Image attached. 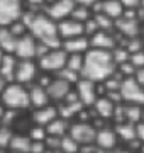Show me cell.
<instances>
[{
  "instance_id": "24",
  "label": "cell",
  "mask_w": 144,
  "mask_h": 153,
  "mask_svg": "<svg viewBox=\"0 0 144 153\" xmlns=\"http://www.w3.org/2000/svg\"><path fill=\"white\" fill-rule=\"evenodd\" d=\"M114 131H115L117 138L122 140V141H134L136 140V124L132 123H127V121H124V123H119V124H114Z\"/></svg>"
},
{
  "instance_id": "29",
  "label": "cell",
  "mask_w": 144,
  "mask_h": 153,
  "mask_svg": "<svg viewBox=\"0 0 144 153\" xmlns=\"http://www.w3.org/2000/svg\"><path fill=\"white\" fill-rule=\"evenodd\" d=\"M83 61H85V55H80V53L68 55L66 56V65H65V66L82 75V70H83Z\"/></svg>"
},
{
  "instance_id": "3",
  "label": "cell",
  "mask_w": 144,
  "mask_h": 153,
  "mask_svg": "<svg viewBox=\"0 0 144 153\" xmlns=\"http://www.w3.org/2000/svg\"><path fill=\"white\" fill-rule=\"evenodd\" d=\"M0 102H2V105L5 109H12V111H17V112L31 107L27 87L21 85V83H17V82L7 83L4 92L0 94Z\"/></svg>"
},
{
  "instance_id": "9",
  "label": "cell",
  "mask_w": 144,
  "mask_h": 153,
  "mask_svg": "<svg viewBox=\"0 0 144 153\" xmlns=\"http://www.w3.org/2000/svg\"><path fill=\"white\" fill-rule=\"evenodd\" d=\"M73 88H75V92H76L80 102H82L85 107H92L93 102L98 99V95H97V82H92V80L85 78V76H82V78L73 85Z\"/></svg>"
},
{
  "instance_id": "17",
  "label": "cell",
  "mask_w": 144,
  "mask_h": 153,
  "mask_svg": "<svg viewBox=\"0 0 144 153\" xmlns=\"http://www.w3.org/2000/svg\"><path fill=\"white\" fill-rule=\"evenodd\" d=\"M61 49L66 53V55H85L90 49V39L87 36H76V38H70V39H63Z\"/></svg>"
},
{
  "instance_id": "16",
  "label": "cell",
  "mask_w": 144,
  "mask_h": 153,
  "mask_svg": "<svg viewBox=\"0 0 144 153\" xmlns=\"http://www.w3.org/2000/svg\"><path fill=\"white\" fill-rule=\"evenodd\" d=\"M58 116H60V112H58V105L48 104V105H44V107H39V109L32 111V123L34 124H37V126L46 128V126L49 124V123H53Z\"/></svg>"
},
{
  "instance_id": "37",
  "label": "cell",
  "mask_w": 144,
  "mask_h": 153,
  "mask_svg": "<svg viewBox=\"0 0 144 153\" xmlns=\"http://www.w3.org/2000/svg\"><path fill=\"white\" fill-rule=\"evenodd\" d=\"M129 61H131V63L136 66V70H139V68H144V49H139V51H134V53H131V58H129Z\"/></svg>"
},
{
  "instance_id": "13",
  "label": "cell",
  "mask_w": 144,
  "mask_h": 153,
  "mask_svg": "<svg viewBox=\"0 0 144 153\" xmlns=\"http://www.w3.org/2000/svg\"><path fill=\"white\" fill-rule=\"evenodd\" d=\"M56 24H58V36H60L61 39H70V38H76V36H85L83 22L75 21L73 17H66V19L56 22Z\"/></svg>"
},
{
  "instance_id": "49",
  "label": "cell",
  "mask_w": 144,
  "mask_h": 153,
  "mask_svg": "<svg viewBox=\"0 0 144 153\" xmlns=\"http://www.w3.org/2000/svg\"><path fill=\"white\" fill-rule=\"evenodd\" d=\"M137 153H141V152H137Z\"/></svg>"
},
{
  "instance_id": "10",
  "label": "cell",
  "mask_w": 144,
  "mask_h": 153,
  "mask_svg": "<svg viewBox=\"0 0 144 153\" xmlns=\"http://www.w3.org/2000/svg\"><path fill=\"white\" fill-rule=\"evenodd\" d=\"M36 48H37V39L31 33L17 39L14 56L17 60H36Z\"/></svg>"
},
{
  "instance_id": "1",
  "label": "cell",
  "mask_w": 144,
  "mask_h": 153,
  "mask_svg": "<svg viewBox=\"0 0 144 153\" xmlns=\"http://www.w3.org/2000/svg\"><path fill=\"white\" fill-rule=\"evenodd\" d=\"M21 19L27 26L29 33L32 34L37 41L46 44L49 49H61L63 39L58 36V24L46 12L24 10Z\"/></svg>"
},
{
  "instance_id": "36",
  "label": "cell",
  "mask_w": 144,
  "mask_h": 153,
  "mask_svg": "<svg viewBox=\"0 0 144 153\" xmlns=\"http://www.w3.org/2000/svg\"><path fill=\"white\" fill-rule=\"evenodd\" d=\"M12 136H14L12 128L0 126V150H7L9 148V143H10Z\"/></svg>"
},
{
  "instance_id": "2",
  "label": "cell",
  "mask_w": 144,
  "mask_h": 153,
  "mask_svg": "<svg viewBox=\"0 0 144 153\" xmlns=\"http://www.w3.org/2000/svg\"><path fill=\"white\" fill-rule=\"evenodd\" d=\"M114 71H115V63L112 60L110 51L90 48L85 53L82 76L88 78L92 82H104Z\"/></svg>"
},
{
  "instance_id": "26",
  "label": "cell",
  "mask_w": 144,
  "mask_h": 153,
  "mask_svg": "<svg viewBox=\"0 0 144 153\" xmlns=\"http://www.w3.org/2000/svg\"><path fill=\"white\" fill-rule=\"evenodd\" d=\"M29 148H31V140L27 134H14L7 150L14 153H29Z\"/></svg>"
},
{
  "instance_id": "15",
  "label": "cell",
  "mask_w": 144,
  "mask_h": 153,
  "mask_svg": "<svg viewBox=\"0 0 144 153\" xmlns=\"http://www.w3.org/2000/svg\"><path fill=\"white\" fill-rule=\"evenodd\" d=\"M71 88H73V85H70L68 82H65V80H61V78L54 76V78H53V82L46 87V92H48V95H49L51 102L60 104V102L65 100V97L70 94Z\"/></svg>"
},
{
  "instance_id": "18",
  "label": "cell",
  "mask_w": 144,
  "mask_h": 153,
  "mask_svg": "<svg viewBox=\"0 0 144 153\" xmlns=\"http://www.w3.org/2000/svg\"><path fill=\"white\" fill-rule=\"evenodd\" d=\"M27 92H29V104H31L32 109H39V107H44V105L51 104L46 88H43L37 83H31L27 87Z\"/></svg>"
},
{
  "instance_id": "43",
  "label": "cell",
  "mask_w": 144,
  "mask_h": 153,
  "mask_svg": "<svg viewBox=\"0 0 144 153\" xmlns=\"http://www.w3.org/2000/svg\"><path fill=\"white\" fill-rule=\"evenodd\" d=\"M5 87H7V80H5L2 75H0V94L4 92V88H5Z\"/></svg>"
},
{
  "instance_id": "20",
  "label": "cell",
  "mask_w": 144,
  "mask_h": 153,
  "mask_svg": "<svg viewBox=\"0 0 144 153\" xmlns=\"http://www.w3.org/2000/svg\"><path fill=\"white\" fill-rule=\"evenodd\" d=\"M115 105L112 100H109L107 97H98L97 100L93 102V111H95V116L100 117V119H112V116H114V111H115Z\"/></svg>"
},
{
  "instance_id": "45",
  "label": "cell",
  "mask_w": 144,
  "mask_h": 153,
  "mask_svg": "<svg viewBox=\"0 0 144 153\" xmlns=\"http://www.w3.org/2000/svg\"><path fill=\"white\" fill-rule=\"evenodd\" d=\"M141 121H144V105H143V112H141Z\"/></svg>"
},
{
  "instance_id": "32",
  "label": "cell",
  "mask_w": 144,
  "mask_h": 153,
  "mask_svg": "<svg viewBox=\"0 0 144 153\" xmlns=\"http://www.w3.org/2000/svg\"><path fill=\"white\" fill-rule=\"evenodd\" d=\"M80 145H78L75 140H73L70 134H66V136L61 138V143H60V150L61 153H78L80 152Z\"/></svg>"
},
{
  "instance_id": "39",
  "label": "cell",
  "mask_w": 144,
  "mask_h": 153,
  "mask_svg": "<svg viewBox=\"0 0 144 153\" xmlns=\"http://www.w3.org/2000/svg\"><path fill=\"white\" fill-rule=\"evenodd\" d=\"M124 9H134V10H137L139 7L143 5V0H120Z\"/></svg>"
},
{
  "instance_id": "41",
  "label": "cell",
  "mask_w": 144,
  "mask_h": 153,
  "mask_svg": "<svg viewBox=\"0 0 144 153\" xmlns=\"http://www.w3.org/2000/svg\"><path fill=\"white\" fill-rule=\"evenodd\" d=\"M134 80L141 85V87L144 88V68H139V70H136V75H134Z\"/></svg>"
},
{
  "instance_id": "28",
  "label": "cell",
  "mask_w": 144,
  "mask_h": 153,
  "mask_svg": "<svg viewBox=\"0 0 144 153\" xmlns=\"http://www.w3.org/2000/svg\"><path fill=\"white\" fill-rule=\"evenodd\" d=\"M70 17H73V19H75V21H78V22H87L88 19H92V17H93V14H92V9H90L88 5L76 4Z\"/></svg>"
},
{
  "instance_id": "22",
  "label": "cell",
  "mask_w": 144,
  "mask_h": 153,
  "mask_svg": "<svg viewBox=\"0 0 144 153\" xmlns=\"http://www.w3.org/2000/svg\"><path fill=\"white\" fill-rule=\"evenodd\" d=\"M46 131H48V136H56V138L66 136L68 131H70V121L58 116L53 123H49L46 126Z\"/></svg>"
},
{
  "instance_id": "11",
  "label": "cell",
  "mask_w": 144,
  "mask_h": 153,
  "mask_svg": "<svg viewBox=\"0 0 144 153\" xmlns=\"http://www.w3.org/2000/svg\"><path fill=\"white\" fill-rule=\"evenodd\" d=\"M75 5H76L75 0H53V2H49L46 5L44 12L53 21L60 22V21H63V19H66V17L71 16Z\"/></svg>"
},
{
  "instance_id": "35",
  "label": "cell",
  "mask_w": 144,
  "mask_h": 153,
  "mask_svg": "<svg viewBox=\"0 0 144 153\" xmlns=\"http://www.w3.org/2000/svg\"><path fill=\"white\" fill-rule=\"evenodd\" d=\"M7 27H9V31H10V33L14 34L17 39L22 38V36H26V34L29 33L27 26H26V24L22 22V19H17V21H14L10 26H7Z\"/></svg>"
},
{
  "instance_id": "8",
  "label": "cell",
  "mask_w": 144,
  "mask_h": 153,
  "mask_svg": "<svg viewBox=\"0 0 144 153\" xmlns=\"http://www.w3.org/2000/svg\"><path fill=\"white\" fill-rule=\"evenodd\" d=\"M39 73V66L36 60H19L15 66V76L14 82L29 87L31 83L36 82V76Z\"/></svg>"
},
{
  "instance_id": "25",
  "label": "cell",
  "mask_w": 144,
  "mask_h": 153,
  "mask_svg": "<svg viewBox=\"0 0 144 153\" xmlns=\"http://www.w3.org/2000/svg\"><path fill=\"white\" fill-rule=\"evenodd\" d=\"M17 38L9 31V27H0V49L7 55H14Z\"/></svg>"
},
{
  "instance_id": "14",
  "label": "cell",
  "mask_w": 144,
  "mask_h": 153,
  "mask_svg": "<svg viewBox=\"0 0 144 153\" xmlns=\"http://www.w3.org/2000/svg\"><path fill=\"white\" fill-rule=\"evenodd\" d=\"M117 141H119V138H117L114 128L104 126V128L97 129V134H95V146L97 148L109 152V150H114L117 146Z\"/></svg>"
},
{
  "instance_id": "30",
  "label": "cell",
  "mask_w": 144,
  "mask_h": 153,
  "mask_svg": "<svg viewBox=\"0 0 144 153\" xmlns=\"http://www.w3.org/2000/svg\"><path fill=\"white\" fill-rule=\"evenodd\" d=\"M110 55H112V60H114V63H115V66H117V65H120V63L129 61L131 51H129L126 46H115L114 49H110Z\"/></svg>"
},
{
  "instance_id": "23",
  "label": "cell",
  "mask_w": 144,
  "mask_h": 153,
  "mask_svg": "<svg viewBox=\"0 0 144 153\" xmlns=\"http://www.w3.org/2000/svg\"><path fill=\"white\" fill-rule=\"evenodd\" d=\"M124 5L120 0H102V14H105L107 17H110L112 21L120 19L124 14Z\"/></svg>"
},
{
  "instance_id": "6",
  "label": "cell",
  "mask_w": 144,
  "mask_h": 153,
  "mask_svg": "<svg viewBox=\"0 0 144 153\" xmlns=\"http://www.w3.org/2000/svg\"><path fill=\"white\" fill-rule=\"evenodd\" d=\"M66 53L63 49H51L48 55H44L43 58H39L37 66L41 71H46V73H51V75H56L58 71L66 65Z\"/></svg>"
},
{
  "instance_id": "47",
  "label": "cell",
  "mask_w": 144,
  "mask_h": 153,
  "mask_svg": "<svg viewBox=\"0 0 144 153\" xmlns=\"http://www.w3.org/2000/svg\"><path fill=\"white\" fill-rule=\"evenodd\" d=\"M139 152H141V153H144V145H141V148H139Z\"/></svg>"
},
{
  "instance_id": "7",
  "label": "cell",
  "mask_w": 144,
  "mask_h": 153,
  "mask_svg": "<svg viewBox=\"0 0 144 153\" xmlns=\"http://www.w3.org/2000/svg\"><path fill=\"white\" fill-rule=\"evenodd\" d=\"M120 97L124 104H139L144 105V88L139 85L134 76L124 78L120 83Z\"/></svg>"
},
{
  "instance_id": "40",
  "label": "cell",
  "mask_w": 144,
  "mask_h": 153,
  "mask_svg": "<svg viewBox=\"0 0 144 153\" xmlns=\"http://www.w3.org/2000/svg\"><path fill=\"white\" fill-rule=\"evenodd\" d=\"M136 140H137L141 145H144V121L136 124Z\"/></svg>"
},
{
  "instance_id": "19",
  "label": "cell",
  "mask_w": 144,
  "mask_h": 153,
  "mask_svg": "<svg viewBox=\"0 0 144 153\" xmlns=\"http://www.w3.org/2000/svg\"><path fill=\"white\" fill-rule=\"evenodd\" d=\"M139 31V19H127V17H120L115 21V33L122 34L124 38L132 39L137 36Z\"/></svg>"
},
{
  "instance_id": "44",
  "label": "cell",
  "mask_w": 144,
  "mask_h": 153,
  "mask_svg": "<svg viewBox=\"0 0 144 153\" xmlns=\"http://www.w3.org/2000/svg\"><path fill=\"white\" fill-rule=\"evenodd\" d=\"M4 111H5V107L2 105V102H0V119H2V116H4Z\"/></svg>"
},
{
  "instance_id": "27",
  "label": "cell",
  "mask_w": 144,
  "mask_h": 153,
  "mask_svg": "<svg viewBox=\"0 0 144 153\" xmlns=\"http://www.w3.org/2000/svg\"><path fill=\"white\" fill-rule=\"evenodd\" d=\"M141 112H143V105L124 104V119L127 121V123H132V124L141 123Z\"/></svg>"
},
{
  "instance_id": "31",
  "label": "cell",
  "mask_w": 144,
  "mask_h": 153,
  "mask_svg": "<svg viewBox=\"0 0 144 153\" xmlns=\"http://www.w3.org/2000/svg\"><path fill=\"white\" fill-rule=\"evenodd\" d=\"M93 21L97 22L100 31H115V21H112L110 17H107L105 14H93Z\"/></svg>"
},
{
  "instance_id": "33",
  "label": "cell",
  "mask_w": 144,
  "mask_h": 153,
  "mask_svg": "<svg viewBox=\"0 0 144 153\" xmlns=\"http://www.w3.org/2000/svg\"><path fill=\"white\" fill-rule=\"evenodd\" d=\"M54 76H58V78H61V80H65V82H68L70 85H75V83L82 78V75L80 73H76V71L70 70V68H66V66H63L58 73H56Z\"/></svg>"
},
{
  "instance_id": "4",
  "label": "cell",
  "mask_w": 144,
  "mask_h": 153,
  "mask_svg": "<svg viewBox=\"0 0 144 153\" xmlns=\"http://www.w3.org/2000/svg\"><path fill=\"white\" fill-rule=\"evenodd\" d=\"M68 134L80 145V146H90L95 143V134H97V128L92 123H85V121H76L70 124V131Z\"/></svg>"
},
{
  "instance_id": "34",
  "label": "cell",
  "mask_w": 144,
  "mask_h": 153,
  "mask_svg": "<svg viewBox=\"0 0 144 153\" xmlns=\"http://www.w3.org/2000/svg\"><path fill=\"white\" fill-rule=\"evenodd\" d=\"M27 136L31 141H46V138H48V131H46V128L43 126H37L34 124L31 129H29Z\"/></svg>"
},
{
  "instance_id": "46",
  "label": "cell",
  "mask_w": 144,
  "mask_h": 153,
  "mask_svg": "<svg viewBox=\"0 0 144 153\" xmlns=\"http://www.w3.org/2000/svg\"><path fill=\"white\" fill-rule=\"evenodd\" d=\"M4 55H5V53H4V51L0 49V61H2V58H4Z\"/></svg>"
},
{
  "instance_id": "12",
  "label": "cell",
  "mask_w": 144,
  "mask_h": 153,
  "mask_svg": "<svg viewBox=\"0 0 144 153\" xmlns=\"http://www.w3.org/2000/svg\"><path fill=\"white\" fill-rule=\"evenodd\" d=\"M90 48L110 51L117 46V33L115 31H97L90 36Z\"/></svg>"
},
{
  "instance_id": "48",
  "label": "cell",
  "mask_w": 144,
  "mask_h": 153,
  "mask_svg": "<svg viewBox=\"0 0 144 153\" xmlns=\"http://www.w3.org/2000/svg\"><path fill=\"white\" fill-rule=\"evenodd\" d=\"M9 153H14V152H9Z\"/></svg>"
},
{
  "instance_id": "5",
  "label": "cell",
  "mask_w": 144,
  "mask_h": 153,
  "mask_svg": "<svg viewBox=\"0 0 144 153\" xmlns=\"http://www.w3.org/2000/svg\"><path fill=\"white\" fill-rule=\"evenodd\" d=\"M24 0H0V27L10 26L24 14Z\"/></svg>"
},
{
  "instance_id": "42",
  "label": "cell",
  "mask_w": 144,
  "mask_h": 153,
  "mask_svg": "<svg viewBox=\"0 0 144 153\" xmlns=\"http://www.w3.org/2000/svg\"><path fill=\"white\" fill-rule=\"evenodd\" d=\"M75 2H76V4H83V5H93L95 2H98V0H75Z\"/></svg>"
},
{
  "instance_id": "38",
  "label": "cell",
  "mask_w": 144,
  "mask_h": 153,
  "mask_svg": "<svg viewBox=\"0 0 144 153\" xmlns=\"http://www.w3.org/2000/svg\"><path fill=\"white\" fill-rule=\"evenodd\" d=\"M26 2V5H29V10L32 12H41V9L39 7H44L48 5V0H24Z\"/></svg>"
},
{
  "instance_id": "21",
  "label": "cell",
  "mask_w": 144,
  "mask_h": 153,
  "mask_svg": "<svg viewBox=\"0 0 144 153\" xmlns=\"http://www.w3.org/2000/svg\"><path fill=\"white\" fill-rule=\"evenodd\" d=\"M17 58L14 55H4L2 61H0V75L7 80V83L14 82V76H15V66H17Z\"/></svg>"
}]
</instances>
